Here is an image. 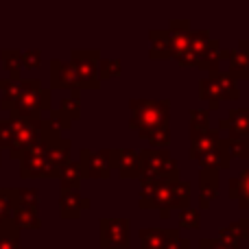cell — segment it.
Here are the masks:
<instances>
[{
	"mask_svg": "<svg viewBox=\"0 0 249 249\" xmlns=\"http://www.w3.org/2000/svg\"><path fill=\"white\" fill-rule=\"evenodd\" d=\"M140 208L142 210H160L164 221L171 216V210L190 208V181H173V184H140Z\"/></svg>",
	"mask_w": 249,
	"mask_h": 249,
	"instance_id": "cell-1",
	"label": "cell"
},
{
	"mask_svg": "<svg viewBox=\"0 0 249 249\" xmlns=\"http://www.w3.org/2000/svg\"><path fill=\"white\" fill-rule=\"evenodd\" d=\"M131 121L129 127L138 131V136L144 140L146 136L162 129H171V101L168 99H131Z\"/></svg>",
	"mask_w": 249,
	"mask_h": 249,
	"instance_id": "cell-2",
	"label": "cell"
},
{
	"mask_svg": "<svg viewBox=\"0 0 249 249\" xmlns=\"http://www.w3.org/2000/svg\"><path fill=\"white\" fill-rule=\"evenodd\" d=\"M140 155V184H173L181 179V173L168 149H142Z\"/></svg>",
	"mask_w": 249,
	"mask_h": 249,
	"instance_id": "cell-3",
	"label": "cell"
},
{
	"mask_svg": "<svg viewBox=\"0 0 249 249\" xmlns=\"http://www.w3.org/2000/svg\"><path fill=\"white\" fill-rule=\"evenodd\" d=\"M24 94L13 107L11 118L13 121H42V112H51L53 94L51 90L42 88L39 79H22Z\"/></svg>",
	"mask_w": 249,
	"mask_h": 249,
	"instance_id": "cell-4",
	"label": "cell"
},
{
	"mask_svg": "<svg viewBox=\"0 0 249 249\" xmlns=\"http://www.w3.org/2000/svg\"><path fill=\"white\" fill-rule=\"evenodd\" d=\"M48 142L42 140L26 149L20 160V177L24 179H57V173L48 164Z\"/></svg>",
	"mask_w": 249,
	"mask_h": 249,
	"instance_id": "cell-5",
	"label": "cell"
},
{
	"mask_svg": "<svg viewBox=\"0 0 249 249\" xmlns=\"http://www.w3.org/2000/svg\"><path fill=\"white\" fill-rule=\"evenodd\" d=\"M99 61H101V51H96V48H92V51L72 48L70 51V64L77 70L81 90H99L101 88Z\"/></svg>",
	"mask_w": 249,
	"mask_h": 249,
	"instance_id": "cell-6",
	"label": "cell"
},
{
	"mask_svg": "<svg viewBox=\"0 0 249 249\" xmlns=\"http://www.w3.org/2000/svg\"><path fill=\"white\" fill-rule=\"evenodd\" d=\"M13 121V118H11ZM44 140V121H13V140L7 151L11 160H22L26 149Z\"/></svg>",
	"mask_w": 249,
	"mask_h": 249,
	"instance_id": "cell-7",
	"label": "cell"
},
{
	"mask_svg": "<svg viewBox=\"0 0 249 249\" xmlns=\"http://www.w3.org/2000/svg\"><path fill=\"white\" fill-rule=\"evenodd\" d=\"M131 243V221L129 219H101L99 245L101 249H129Z\"/></svg>",
	"mask_w": 249,
	"mask_h": 249,
	"instance_id": "cell-8",
	"label": "cell"
},
{
	"mask_svg": "<svg viewBox=\"0 0 249 249\" xmlns=\"http://www.w3.org/2000/svg\"><path fill=\"white\" fill-rule=\"evenodd\" d=\"M79 166H81L83 179H109L112 177V164H109V149L79 151Z\"/></svg>",
	"mask_w": 249,
	"mask_h": 249,
	"instance_id": "cell-9",
	"label": "cell"
},
{
	"mask_svg": "<svg viewBox=\"0 0 249 249\" xmlns=\"http://www.w3.org/2000/svg\"><path fill=\"white\" fill-rule=\"evenodd\" d=\"M109 164L121 179H140V155H138V151L109 149Z\"/></svg>",
	"mask_w": 249,
	"mask_h": 249,
	"instance_id": "cell-10",
	"label": "cell"
},
{
	"mask_svg": "<svg viewBox=\"0 0 249 249\" xmlns=\"http://www.w3.org/2000/svg\"><path fill=\"white\" fill-rule=\"evenodd\" d=\"M51 86L57 88V90L81 92L77 70H74V66L70 61H64V59H51Z\"/></svg>",
	"mask_w": 249,
	"mask_h": 249,
	"instance_id": "cell-11",
	"label": "cell"
},
{
	"mask_svg": "<svg viewBox=\"0 0 249 249\" xmlns=\"http://www.w3.org/2000/svg\"><path fill=\"white\" fill-rule=\"evenodd\" d=\"M92 206V201L88 197H83L79 190H59V216L64 221H77L81 219V212L88 210Z\"/></svg>",
	"mask_w": 249,
	"mask_h": 249,
	"instance_id": "cell-12",
	"label": "cell"
},
{
	"mask_svg": "<svg viewBox=\"0 0 249 249\" xmlns=\"http://www.w3.org/2000/svg\"><path fill=\"white\" fill-rule=\"evenodd\" d=\"M219 184H221V177L219 171H212V168H201L199 173V208L201 210H208L210 203L219 197Z\"/></svg>",
	"mask_w": 249,
	"mask_h": 249,
	"instance_id": "cell-13",
	"label": "cell"
},
{
	"mask_svg": "<svg viewBox=\"0 0 249 249\" xmlns=\"http://www.w3.org/2000/svg\"><path fill=\"white\" fill-rule=\"evenodd\" d=\"M168 33H171L173 59H175L177 55H181V53L188 51L193 29H190V22L188 20H171V24H168Z\"/></svg>",
	"mask_w": 249,
	"mask_h": 249,
	"instance_id": "cell-14",
	"label": "cell"
},
{
	"mask_svg": "<svg viewBox=\"0 0 249 249\" xmlns=\"http://www.w3.org/2000/svg\"><path fill=\"white\" fill-rule=\"evenodd\" d=\"M221 131L219 129H210V131L201 133V136H195L190 138V149H188V158L190 160H201L206 153H210L212 149H216V146L221 144Z\"/></svg>",
	"mask_w": 249,
	"mask_h": 249,
	"instance_id": "cell-15",
	"label": "cell"
},
{
	"mask_svg": "<svg viewBox=\"0 0 249 249\" xmlns=\"http://www.w3.org/2000/svg\"><path fill=\"white\" fill-rule=\"evenodd\" d=\"M149 39H151V51H149L151 59L153 61L173 59L171 33H168V29H151L149 31Z\"/></svg>",
	"mask_w": 249,
	"mask_h": 249,
	"instance_id": "cell-16",
	"label": "cell"
},
{
	"mask_svg": "<svg viewBox=\"0 0 249 249\" xmlns=\"http://www.w3.org/2000/svg\"><path fill=\"white\" fill-rule=\"evenodd\" d=\"M228 197L238 201L243 210H249V164L241 171V175L228 181Z\"/></svg>",
	"mask_w": 249,
	"mask_h": 249,
	"instance_id": "cell-17",
	"label": "cell"
},
{
	"mask_svg": "<svg viewBox=\"0 0 249 249\" xmlns=\"http://www.w3.org/2000/svg\"><path fill=\"white\" fill-rule=\"evenodd\" d=\"M70 146H72V142L66 140V138H61V140L48 144V155H46V158H48L51 168L57 173V179H59L64 166H68V164H70Z\"/></svg>",
	"mask_w": 249,
	"mask_h": 249,
	"instance_id": "cell-18",
	"label": "cell"
},
{
	"mask_svg": "<svg viewBox=\"0 0 249 249\" xmlns=\"http://www.w3.org/2000/svg\"><path fill=\"white\" fill-rule=\"evenodd\" d=\"M230 138H245L249 140V107H232L228 114Z\"/></svg>",
	"mask_w": 249,
	"mask_h": 249,
	"instance_id": "cell-19",
	"label": "cell"
},
{
	"mask_svg": "<svg viewBox=\"0 0 249 249\" xmlns=\"http://www.w3.org/2000/svg\"><path fill=\"white\" fill-rule=\"evenodd\" d=\"M199 99L206 101L210 112H216V109L221 107V103H223V92H221V86L216 83V79L206 77L199 81Z\"/></svg>",
	"mask_w": 249,
	"mask_h": 249,
	"instance_id": "cell-20",
	"label": "cell"
},
{
	"mask_svg": "<svg viewBox=\"0 0 249 249\" xmlns=\"http://www.w3.org/2000/svg\"><path fill=\"white\" fill-rule=\"evenodd\" d=\"M201 168H212V171H228L230 164H232V158L228 153V146H225V140L221 142L216 149H212L210 153H206L201 160H199Z\"/></svg>",
	"mask_w": 249,
	"mask_h": 249,
	"instance_id": "cell-21",
	"label": "cell"
},
{
	"mask_svg": "<svg viewBox=\"0 0 249 249\" xmlns=\"http://www.w3.org/2000/svg\"><path fill=\"white\" fill-rule=\"evenodd\" d=\"M225 72L232 79H249V55L241 48L228 51V70Z\"/></svg>",
	"mask_w": 249,
	"mask_h": 249,
	"instance_id": "cell-22",
	"label": "cell"
},
{
	"mask_svg": "<svg viewBox=\"0 0 249 249\" xmlns=\"http://www.w3.org/2000/svg\"><path fill=\"white\" fill-rule=\"evenodd\" d=\"M0 59H2L4 68L9 70V79L20 83L22 68H24V64H22V51H18V48H2L0 51Z\"/></svg>",
	"mask_w": 249,
	"mask_h": 249,
	"instance_id": "cell-23",
	"label": "cell"
},
{
	"mask_svg": "<svg viewBox=\"0 0 249 249\" xmlns=\"http://www.w3.org/2000/svg\"><path fill=\"white\" fill-rule=\"evenodd\" d=\"M13 221H16V225L20 230H39L42 228V219H39V214H37V208L22 206V203L16 206Z\"/></svg>",
	"mask_w": 249,
	"mask_h": 249,
	"instance_id": "cell-24",
	"label": "cell"
},
{
	"mask_svg": "<svg viewBox=\"0 0 249 249\" xmlns=\"http://www.w3.org/2000/svg\"><path fill=\"white\" fill-rule=\"evenodd\" d=\"M168 236H171V230L142 228L140 230V249H164Z\"/></svg>",
	"mask_w": 249,
	"mask_h": 249,
	"instance_id": "cell-25",
	"label": "cell"
},
{
	"mask_svg": "<svg viewBox=\"0 0 249 249\" xmlns=\"http://www.w3.org/2000/svg\"><path fill=\"white\" fill-rule=\"evenodd\" d=\"M18 206L16 188H0V225L13 221V212Z\"/></svg>",
	"mask_w": 249,
	"mask_h": 249,
	"instance_id": "cell-26",
	"label": "cell"
},
{
	"mask_svg": "<svg viewBox=\"0 0 249 249\" xmlns=\"http://www.w3.org/2000/svg\"><path fill=\"white\" fill-rule=\"evenodd\" d=\"M190 138L210 131V109H190Z\"/></svg>",
	"mask_w": 249,
	"mask_h": 249,
	"instance_id": "cell-27",
	"label": "cell"
},
{
	"mask_svg": "<svg viewBox=\"0 0 249 249\" xmlns=\"http://www.w3.org/2000/svg\"><path fill=\"white\" fill-rule=\"evenodd\" d=\"M0 249H22L20 247V228L16 221L0 225Z\"/></svg>",
	"mask_w": 249,
	"mask_h": 249,
	"instance_id": "cell-28",
	"label": "cell"
},
{
	"mask_svg": "<svg viewBox=\"0 0 249 249\" xmlns=\"http://www.w3.org/2000/svg\"><path fill=\"white\" fill-rule=\"evenodd\" d=\"M81 179H83V173H81L79 162H70L68 166H64V171H61V175H59L61 188H66V190H79Z\"/></svg>",
	"mask_w": 249,
	"mask_h": 249,
	"instance_id": "cell-29",
	"label": "cell"
},
{
	"mask_svg": "<svg viewBox=\"0 0 249 249\" xmlns=\"http://www.w3.org/2000/svg\"><path fill=\"white\" fill-rule=\"evenodd\" d=\"M212 79H216V83L221 86L223 101H238L241 99V90H238V86H236V79H232L228 72H221V74H216V77H212Z\"/></svg>",
	"mask_w": 249,
	"mask_h": 249,
	"instance_id": "cell-30",
	"label": "cell"
},
{
	"mask_svg": "<svg viewBox=\"0 0 249 249\" xmlns=\"http://www.w3.org/2000/svg\"><path fill=\"white\" fill-rule=\"evenodd\" d=\"M59 112H64L66 116L70 118V121H77V118H81V92H72L70 96H66V99H61V107Z\"/></svg>",
	"mask_w": 249,
	"mask_h": 249,
	"instance_id": "cell-31",
	"label": "cell"
},
{
	"mask_svg": "<svg viewBox=\"0 0 249 249\" xmlns=\"http://www.w3.org/2000/svg\"><path fill=\"white\" fill-rule=\"evenodd\" d=\"M225 146H228L230 158L249 160V140H245V138H228Z\"/></svg>",
	"mask_w": 249,
	"mask_h": 249,
	"instance_id": "cell-32",
	"label": "cell"
},
{
	"mask_svg": "<svg viewBox=\"0 0 249 249\" xmlns=\"http://www.w3.org/2000/svg\"><path fill=\"white\" fill-rule=\"evenodd\" d=\"M123 66L118 59H101L99 61V79L101 81H107V79H116L121 77Z\"/></svg>",
	"mask_w": 249,
	"mask_h": 249,
	"instance_id": "cell-33",
	"label": "cell"
},
{
	"mask_svg": "<svg viewBox=\"0 0 249 249\" xmlns=\"http://www.w3.org/2000/svg\"><path fill=\"white\" fill-rule=\"evenodd\" d=\"M216 241H219V245H223V247L238 249L241 247V243H243V238H241V234L236 232V228L230 223L228 228H223L219 234H216Z\"/></svg>",
	"mask_w": 249,
	"mask_h": 249,
	"instance_id": "cell-34",
	"label": "cell"
},
{
	"mask_svg": "<svg viewBox=\"0 0 249 249\" xmlns=\"http://www.w3.org/2000/svg\"><path fill=\"white\" fill-rule=\"evenodd\" d=\"M179 228L184 230H199L201 228V212L195 208H186L179 212Z\"/></svg>",
	"mask_w": 249,
	"mask_h": 249,
	"instance_id": "cell-35",
	"label": "cell"
},
{
	"mask_svg": "<svg viewBox=\"0 0 249 249\" xmlns=\"http://www.w3.org/2000/svg\"><path fill=\"white\" fill-rule=\"evenodd\" d=\"M13 140V121L11 118H0V151L11 149Z\"/></svg>",
	"mask_w": 249,
	"mask_h": 249,
	"instance_id": "cell-36",
	"label": "cell"
},
{
	"mask_svg": "<svg viewBox=\"0 0 249 249\" xmlns=\"http://www.w3.org/2000/svg\"><path fill=\"white\" fill-rule=\"evenodd\" d=\"M16 193H18V203L39 208V193L35 188H16Z\"/></svg>",
	"mask_w": 249,
	"mask_h": 249,
	"instance_id": "cell-37",
	"label": "cell"
},
{
	"mask_svg": "<svg viewBox=\"0 0 249 249\" xmlns=\"http://www.w3.org/2000/svg\"><path fill=\"white\" fill-rule=\"evenodd\" d=\"M22 64H24V68H29V70H37L39 66H42V53H39L37 48L24 51L22 53Z\"/></svg>",
	"mask_w": 249,
	"mask_h": 249,
	"instance_id": "cell-38",
	"label": "cell"
},
{
	"mask_svg": "<svg viewBox=\"0 0 249 249\" xmlns=\"http://www.w3.org/2000/svg\"><path fill=\"white\" fill-rule=\"evenodd\" d=\"M164 249H190V243L188 238H181L179 230H171V236H168Z\"/></svg>",
	"mask_w": 249,
	"mask_h": 249,
	"instance_id": "cell-39",
	"label": "cell"
},
{
	"mask_svg": "<svg viewBox=\"0 0 249 249\" xmlns=\"http://www.w3.org/2000/svg\"><path fill=\"white\" fill-rule=\"evenodd\" d=\"M232 225L236 228V232L241 234L243 241H247L249 238V219H238V221H234Z\"/></svg>",
	"mask_w": 249,
	"mask_h": 249,
	"instance_id": "cell-40",
	"label": "cell"
},
{
	"mask_svg": "<svg viewBox=\"0 0 249 249\" xmlns=\"http://www.w3.org/2000/svg\"><path fill=\"white\" fill-rule=\"evenodd\" d=\"M216 238H201L199 241V249H216Z\"/></svg>",
	"mask_w": 249,
	"mask_h": 249,
	"instance_id": "cell-41",
	"label": "cell"
},
{
	"mask_svg": "<svg viewBox=\"0 0 249 249\" xmlns=\"http://www.w3.org/2000/svg\"><path fill=\"white\" fill-rule=\"evenodd\" d=\"M238 48H241V51H245L249 55V39H241V42H238Z\"/></svg>",
	"mask_w": 249,
	"mask_h": 249,
	"instance_id": "cell-42",
	"label": "cell"
},
{
	"mask_svg": "<svg viewBox=\"0 0 249 249\" xmlns=\"http://www.w3.org/2000/svg\"><path fill=\"white\" fill-rule=\"evenodd\" d=\"M219 243V241H216ZM216 249H232V247H223V245H216Z\"/></svg>",
	"mask_w": 249,
	"mask_h": 249,
	"instance_id": "cell-43",
	"label": "cell"
},
{
	"mask_svg": "<svg viewBox=\"0 0 249 249\" xmlns=\"http://www.w3.org/2000/svg\"><path fill=\"white\" fill-rule=\"evenodd\" d=\"M0 164H2V151H0Z\"/></svg>",
	"mask_w": 249,
	"mask_h": 249,
	"instance_id": "cell-44",
	"label": "cell"
},
{
	"mask_svg": "<svg viewBox=\"0 0 249 249\" xmlns=\"http://www.w3.org/2000/svg\"><path fill=\"white\" fill-rule=\"evenodd\" d=\"M42 249H48V247H42ZM61 249H70V247H61Z\"/></svg>",
	"mask_w": 249,
	"mask_h": 249,
	"instance_id": "cell-45",
	"label": "cell"
},
{
	"mask_svg": "<svg viewBox=\"0 0 249 249\" xmlns=\"http://www.w3.org/2000/svg\"><path fill=\"white\" fill-rule=\"evenodd\" d=\"M0 81H2V79H0Z\"/></svg>",
	"mask_w": 249,
	"mask_h": 249,
	"instance_id": "cell-46",
	"label": "cell"
}]
</instances>
